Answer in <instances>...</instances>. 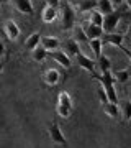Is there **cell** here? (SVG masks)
<instances>
[{"label":"cell","instance_id":"cell-27","mask_svg":"<svg viewBox=\"0 0 131 148\" xmlns=\"http://www.w3.org/2000/svg\"><path fill=\"white\" fill-rule=\"evenodd\" d=\"M46 5L54 7V8H58V7L61 5V0H46Z\"/></svg>","mask_w":131,"mask_h":148},{"label":"cell","instance_id":"cell-25","mask_svg":"<svg viewBox=\"0 0 131 148\" xmlns=\"http://www.w3.org/2000/svg\"><path fill=\"white\" fill-rule=\"evenodd\" d=\"M121 110H123V119H125V122H130L131 120V101L123 102Z\"/></svg>","mask_w":131,"mask_h":148},{"label":"cell","instance_id":"cell-18","mask_svg":"<svg viewBox=\"0 0 131 148\" xmlns=\"http://www.w3.org/2000/svg\"><path fill=\"white\" fill-rule=\"evenodd\" d=\"M87 18H89V23H92V25H97V27H102L103 25V15L98 10L89 12L87 13Z\"/></svg>","mask_w":131,"mask_h":148},{"label":"cell","instance_id":"cell-4","mask_svg":"<svg viewBox=\"0 0 131 148\" xmlns=\"http://www.w3.org/2000/svg\"><path fill=\"white\" fill-rule=\"evenodd\" d=\"M49 135H51V140L56 145H67V140H66V137H64L62 130H61V127H59L56 122H52L51 125H49Z\"/></svg>","mask_w":131,"mask_h":148},{"label":"cell","instance_id":"cell-11","mask_svg":"<svg viewBox=\"0 0 131 148\" xmlns=\"http://www.w3.org/2000/svg\"><path fill=\"white\" fill-rule=\"evenodd\" d=\"M49 56H51V58L54 59L58 64H61V66L66 68V69H69V68H71V64H72V61H71V58L66 54V51H59V49H58V51H52Z\"/></svg>","mask_w":131,"mask_h":148},{"label":"cell","instance_id":"cell-5","mask_svg":"<svg viewBox=\"0 0 131 148\" xmlns=\"http://www.w3.org/2000/svg\"><path fill=\"white\" fill-rule=\"evenodd\" d=\"M3 30H5V35L10 41H16L18 36H20V27L13 20H7L5 25H3Z\"/></svg>","mask_w":131,"mask_h":148},{"label":"cell","instance_id":"cell-13","mask_svg":"<svg viewBox=\"0 0 131 148\" xmlns=\"http://www.w3.org/2000/svg\"><path fill=\"white\" fill-rule=\"evenodd\" d=\"M56 18H58V8L49 7V5H46L44 8H43V12H41V20L44 21V23H52Z\"/></svg>","mask_w":131,"mask_h":148},{"label":"cell","instance_id":"cell-20","mask_svg":"<svg viewBox=\"0 0 131 148\" xmlns=\"http://www.w3.org/2000/svg\"><path fill=\"white\" fill-rule=\"evenodd\" d=\"M79 53H80L79 43L74 41V40H67V43H66V54L71 58V56H77Z\"/></svg>","mask_w":131,"mask_h":148},{"label":"cell","instance_id":"cell-19","mask_svg":"<svg viewBox=\"0 0 131 148\" xmlns=\"http://www.w3.org/2000/svg\"><path fill=\"white\" fill-rule=\"evenodd\" d=\"M103 112L111 119H116L118 114H120V109H118V104H113V102H107L103 104Z\"/></svg>","mask_w":131,"mask_h":148},{"label":"cell","instance_id":"cell-17","mask_svg":"<svg viewBox=\"0 0 131 148\" xmlns=\"http://www.w3.org/2000/svg\"><path fill=\"white\" fill-rule=\"evenodd\" d=\"M89 46L92 49V53L95 54V58L98 59L102 56V46H103V41L102 38H97V40H89Z\"/></svg>","mask_w":131,"mask_h":148},{"label":"cell","instance_id":"cell-23","mask_svg":"<svg viewBox=\"0 0 131 148\" xmlns=\"http://www.w3.org/2000/svg\"><path fill=\"white\" fill-rule=\"evenodd\" d=\"M98 68L102 73H107V71H111V61L108 56H105V54H102L98 58Z\"/></svg>","mask_w":131,"mask_h":148},{"label":"cell","instance_id":"cell-9","mask_svg":"<svg viewBox=\"0 0 131 148\" xmlns=\"http://www.w3.org/2000/svg\"><path fill=\"white\" fill-rule=\"evenodd\" d=\"M43 79H44V82H46L48 86H58L59 81H61V74H59L58 69L49 68V69H46V71H44Z\"/></svg>","mask_w":131,"mask_h":148},{"label":"cell","instance_id":"cell-33","mask_svg":"<svg viewBox=\"0 0 131 148\" xmlns=\"http://www.w3.org/2000/svg\"><path fill=\"white\" fill-rule=\"evenodd\" d=\"M2 71H3V63H0V74H2Z\"/></svg>","mask_w":131,"mask_h":148},{"label":"cell","instance_id":"cell-3","mask_svg":"<svg viewBox=\"0 0 131 148\" xmlns=\"http://www.w3.org/2000/svg\"><path fill=\"white\" fill-rule=\"evenodd\" d=\"M120 20H121V12H113L110 15L103 16V25H102L103 32L105 33H115Z\"/></svg>","mask_w":131,"mask_h":148},{"label":"cell","instance_id":"cell-24","mask_svg":"<svg viewBox=\"0 0 131 148\" xmlns=\"http://www.w3.org/2000/svg\"><path fill=\"white\" fill-rule=\"evenodd\" d=\"M131 77V74L128 69H120V71H116L115 74H113V79L118 81V82H128Z\"/></svg>","mask_w":131,"mask_h":148},{"label":"cell","instance_id":"cell-30","mask_svg":"<svg viewBox=\"0 0 131 148\" xmlns=\"http://www.w3.org/2000/svg\"><path fill=\"white\" fill-rule=\"evenodd\" d=\"M121 2H123V0H111V3H113V5H120Z\"/></svg>","mask_w":131,"mask_h":148},{"label":"cell","instance_id":"cell-1","mask_svg":"<svg viewBox=\"0 0 131 148\" xmlns=\"http://www.w3.org/2000/svg\"><path fill=\"white\" fill-rule=\"evenodd\" d=\"M72 99L69 92L66 90H61L58 95V104H56V110H58V115L62 117V119H69L71 114H72Z\"/></svg>","mask_w":131,"mask_h":148},{"label":"cell","instance_id":"cell-7","mask_svg":"<svg viewBox=\"0 0 131 148\" xmlns=\"http://www.w3.org/2000/svg\"><path fill=\"white\" fill-rule=\"evenodd\" d=\"M82 28H84V32H85V35H87L89 40H97V38H102L105 35L103 28L97 27V25H92V23H85Z\"/></svg>","mask_w":131,"mask_h":148},{"label":"cell","instance_id":"cell-32","mask_svg":"<svg viewBox=\"0 0 131 148\" xmlns=\"http://www.w3.org/2000/svg\"><path fill=\"white\" fill-rule=\"evenodd\" d=\"M125 2H126V5H128V7L131 8V0H125Z\"/></svg>","mask_w":131,"mask_h":148},{"label":"cell","instance_id":"cell-10","mask_svg":"<svg viewBox=\"0 0 131 148\" xmlns=\"http://www.w3.org/2000/svg\"><path fill=\"white\" fill-rule=\"evenodd\" d=\"M123 40H125V36H123L121 33H116L115 32V33H105L102 41L108 43V45H111V46L121 48V46H123Z\"/></svg>","mask_w":131,"mask_h":148},{"label":"cell","instance_id":"cell-29","mask_svg":"<svg viewBox=\"0 0 131 148\" xmlns=\"http://www.w3.org/2000/svg\"><path fill=\"white\" fill-rule=\"evenodd\" d=\"M3 54H5V45H3V41H2V40H0V58H2Z\"/></svg>","mask_w":131,"mask_h":148},{"label":"cell","instance_id":"cell-28","mask_svg":"<svg viewBox=\"0 0 131 148\" xmlns=\"http://www.w3.org/2000/svg\"><path fill=\"white\" fill-rule=\"evenodd\" d=\"M121 51H123V53L128 56V59L131 61V49H128V48H125V46H121Z\"/></svg>","mask_w":131,"mask_h":148},{"label":"cell","instance_id":"cell-21","mask_svg":"<svg viewBox=\"0 0 131 148\" xmlns=\"http://www.w3.org/2000/svg\"><path fill=\"white\" fill-rule=\"evenodd\" d=\"M74 41H77V43H89V38H87V35H85L84 32V28L82 27H74Z\"/></svg>","mask_w":131,"mask_h":148},{"label":"cell","instance_id":"cell-22","mask_svg":"<svg viewBox=\"0 0 131 148\" xmlns=\"http://www.w3.org/2000/svg\"><path fill=\"white\" fill-rule=\"evenodd\" d=\"M95 7H97V0H82L79 5V10L82 13H89V12L95 10Z\"/></svg>","mask_w":131,"mask_h":148},{"label":"cell","instance_id":"cell-2","mask_svg":"<svg viewBox=\"0 0 131 148\" xmlns=\"http://www.w3.org/2000/svg\"><path fill=\"white\" fill-rule=\"evenodd\" d=\"M61 23L64 30H72L75 25V10L69 3H64L61 10Z\"/></svg>","mask_w":131,"mask_h":148},{"label":"cell","instance_id":"cell-16","mask_svg":"<svg viewBox=\"0 0 131 148\" xmlns=\"http://www.w3.org/2000/svg\"><path fill=\"white\" fill-rule=\"evenodd\" d=\"M48 56H49V53H48V51L41 46V45H39V46H36L31 51V58H33V61H36V63H43Z\"/></svg>","mask_w":131,"mask_h":148},{"label":"cell","instance_id":"cell-31","mask_svg":"<svg viewBox=\"0 0 131 148\" xmlns=\"http://www.w3.org/2000/svg\"><path fill=\"white\" fill-rule=\"evenodd\" d=\"M126 33H128V36H131V23L128 25V32H126Z\"/></svg>","mask_w":131,"mask_h":148},{"label":"cell","instance_id":"cell-8","mask_svg":"<svg viewBox=\"0 0 131 148\" xmlns=\"http://www.w3.org/2000/svg\"><path fill=\"white\" fill-rule=\"evenodd\" d=\"M75 59H77L79 66L82 69H85V71H89L90 74H94L95 71V61L92 58H89V56H85L84 53H79L77 56H75Z\"/></svg>","mask_w":131,"mask_h":148},{"label":"cell","instance_id":"cell-15","mask_svg":"<svg viewBox=\"0 0 131 148\" xmlns=\"http://www.w3.org/2000/svg\"><path fill=\"white\" fill-rule=\"evenodd\" d=\"M39 45H41V35H39L38 32L31 33V35L25 40V48L30 49V51H33V49H35L36 46H39Z\"/></svg>","mask_w":131,"mask_h":148},{"label":"cell","instance_id":"cell-34","mask_svg":"<svg viewBox=\"0 0 131 148\" xmlns=\"http://www.w3.org/2000/svg\"><path fill=\"white\" fill-rule=\"evenodd\" d=\"M0 2H8V0H0Z\"/></svg>","mask_w":131,"mask_h":148},{"label":"cell","instance_id":"cell-14","mask_svg":"<svg viewBox=\"0 0 131 148\" xmlns=\"http://www.w3.org/2000/svg\"><path fill=\"white\" fill-rule=\"evenodd\" d=\"M97 10L103 16H107L115 12V5L111 3V0H97Z\"/></svg>","mask_w":131,"mask_h":148},{"label":"cell","instance_id":"cell-26","mask_svg":"<svg viewBox=\"0 0 131 148\" xmlns=\"http://www.w3.org/2000/svg\"><path fill=\"white\" fill-rule=\"evenodd\" d=\"M97 94H98V99L102 101V104H107L108 102V97H107V92L103 90V87L100 86L98 89H97Z\"/></svg>","mask_w":131,"mask_h":148},{"label":"cell","instance_id":"cell-6","mask_svg":"<svg viewBox=\"0 0 131 148\" xmlns=\"http://www.w3.org/2000/svg\"><path fill=\"white\" fill-rule=\"evenodd\" d=\"M12 3L20 13H25V15H33L35 13V7H33L31 0H12Z\"/></svg>","mask_w":131,"mask_h":148},{"label":"cell","instance_id":"cell-12","mask_svg":"<svg viewBox=\"0 0 131 148\" xmlns=\"http://www.w3.org/2000/svg\"><path fill=\"white\" fill-rule=\"evenodd\" d=\"M59 40L56 36H43L41 38V46L46 49L48 53H52V51H58L59 49Z\"/></svg>","mask_w":131,"mask_h":148}]
</instances>
